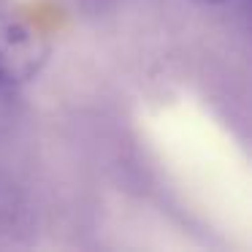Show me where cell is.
Masks as SVG:
<instances>
[{"label":"cell","mask_w":252,"mask_h":252,"mask_svg":"<svg viewBox=\"0 0 252 252\" xmlns=\"http://www.w3.org/2000/svg\"><path fill=\"white\" fill-rule=\"evenodd\" d=\"M49 60V38L19 14L8 0H0V87L28 84Z\"/></svg>","instance_id":"cell-1"},{"label":"cell","mask_w":252,"mask_h":252,"mask_svg":"<svg viewBox=\"0 0 252 252\" xmlns=\"http://www.w3.org/2000/svg\"><path fill=\"white\" fill-rule=\"evenodd\" d=\"M25 198L8 176L0 174V236H14L25 228Z\"/></svg>","instance_id":"cell-2"},{"label":"cell","mask_w":252,"mask_h":252,"mask_svg":"<svg viewBox=\"0 0 252 252\" xmlns=\"http://www.w3.org/2000/svg\"><path fill=\"white\" fill-rule=\"evenodd\" d=\"M71 3L87 14H98V11H106L109 6H114L117 0H71Z\"/></svg>","instance_id":"cell-3"},{"label":"cell","mask_w":252,"mask_h":252,"mask_svg":"<svg viewBox=\"0 0 252 252\" xmlns=\"http://www.w3.org/2000/svg\"><path fill=\"white\" fill-rule=\"evenodd\" d=\"M198 3L214 6V8H233V6H239V3H244V0H198Z\"/></svg>","instance_id":"cell-4"}]
</instances>
